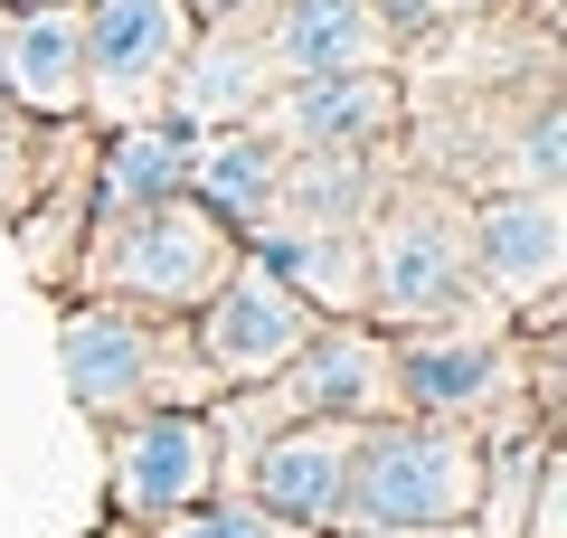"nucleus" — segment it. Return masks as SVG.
Listing matches in <instances>:
<instances>
[{
	"instance_id": "6e6552de",
	"label": "nucleus",
	"mask_w": 567,
	"mask_h": 538,
	"mask_svg": "<svg viewBox=\"0 0 567 538\" xmlns=\"http://www.w3.org/2000/svg\"><path fill=\"white\" fill-rule=\"evenodd\" d=\"M312 331H322V312H312L293 283L256 275L246 256H237V275H227L218 293L189 312V350H199L208 387H256V379H275V369L303 350Z\"/></svg>"
},
{
	"instance_id": "423d86ee",
	"label": "nucleus",
	"mask_w": 567,
	"mask_h": 538,
	"mask_svg": "<svg viewBox=\"0 0 567 538\" xmlns=\"http://www.w3.org/2000/svg\"><path fill=\"white\" fill-rule=\"evenodd\" d=\"M95 435H104V510L142 519V529L189 510V500H208L227 482L208 406H142V416H114Z\"/></svg>"
},
{
	"instance_id": "f8f14e48",
	"label": "nucleus",
	"mask_w": 567,
	"mask_h": 538,
	"mask_svg": "<svg viewBox=\"0 0 567 538\" xmlns=\"http://www.w3.org/2000/svg\"><path fill=\"white\" fill-rule=\"evenodd\" d=\"M275 58H265V29L256 20H208L199 39H189V58L171 66V123H189V133H218V123H256L265 104H275Z\"/></svg>"
},
{
	"instance_id": "5701e85b",
	"label": "nucleus",
	"mask_w": 567,
	"mask_h": 538,
	"mask_svg": "<svg viewBox=\"0 0 567 538\" xmlns=\"http://www.w3.org/2000/svg\"><path fill=\"white\" fill-rule=\"evenodd\" d=\"M331 538H473L464 519H445V529H331Z\"/></svg>"
},
{
	"instance_id": "b1692460",
	"label": "nucleus",
	"mask_w": 567,
	"mask_h": 538,
	"mask_svg": "<svg viewBox=\"0 0 567 538\" xmlns=\"http://www.w3.org/2000/svg\"><path fill=\"white\" fill-rule=\"evenodd\" d=\"M95 538H152V529H142V519H114V510H104V529Z\"/></svg>"
},
{
	"instance_id": "f03ea898",
	"label": "nucleus",
	"mask_w": 567,
	"mask_h": 538,
	"mask_svg": "<svg viewBox=\"0 0 567 538\" xmlns=\"http://www.w3.org/2000/svg\"><path fill=\"white\" fill-rule=\"evenodd\" d=\"M58 379H66V397H76L85 425L218 397L208 369H199V350H189V321L133 312V302H104V293H66L58 302Z\"/></svg>"
},
{
	"instance_id": "a211bd4d",
	"label": "nucleus",
	"mask_w": 567,
	"mask_h": 538,
	"mask_svg": "<svg viewBox=\"0 0 567 538\" xmlns=\"http://www.w3.org/2000/svg\"><path fill=\"white\" fill-rule=\"evenodd\" d=\"M85 218H95V189H85V161L76 170H58L39 189V199L10 218V246H20V265H29V283H39L48 302L76 283V246H85Z\"/></svg>"
},
{
	"instance_id": "4468645a",
	"label": "nucleus",
	"mask_w": 567,
	"mask_h": 538,
	"mask_svg": "<svg viewBox=\"0 0 567 538\" xmlns=\"http://www.w3.org/2000/svg\"><path fill=\"white\" fill-rule=\"evenodd\" d=\"M0 95L39 123H85V29L76 0L0 10Z\"/></svg>"
},
{
	"instance_id": "4be33fe9",
	"label": "nucleus",
	"mask_w": 567,
	"mask_h": 538,
	"mask_svg": "<svg viewBox=\"0 0 567 538\" xmlns=\"http://www.w3.org/2000/svg\"><path fill=\"white\" fill-rule=\"evenodd\" d=\"M181 10H189V20H256V10H265V0H181Z\"/></svg>"
},
{
	"instance_id": "9d476101",
	"label": "nucleus",
	"mask_w": 567,
	"mask_h": 538,
	"mask_svg": "<svg viewBox=\"0 0 567 538\" xmlns=\"http://www.w3.org/2000/svg\"><path fill=\"white\" fill-rule=\"evenodd\" d=\"M350 454H360V425L293 416V425H275V435L227 473V492H246L256 510H275L284 529L331 538V529H341V500H350Z\"/></svg>"
},
{
	"instance_id": "aec40b11",
	"label": "nucleus",
	"mask_w": 567,
	"mask_h": 538,
	"mask_svg": "<svg viewBox=\"0 0 567 538\" xmlns=\"http://www.w3.org/2000/svg\"><path fill=\"white\" fill-rule=\"evenodd\" d=\"M152 538H303V529H284L275 510H256L246 492H208V500H189V510H171V519H152Z\"/></svg>"
},
{
	"instance_id": "dca6fc26",
	"label": "nucleus",
	"mask_w": 567,
	"mask_h": 538,
	"mask_svg": "<svg viewBox=\"0 0 567 538\" xmlns=\"http://www.w3.org/2000/svg\"><path fill=\"white\" fill-rule=\"evenodd\" d=\"M275 179H284V142L265 123H218V133L189 142V199L218 208L227 227L275 218Z\"/></svg>"
},
{
	"instance_id": "412c9836",
	"label": "nucleus",
	"mask_w": 567,
	"mask_h": 538,
	"mask_svg": "<svg viewBox=\"0 0 567 538\" xmlns=\"http://www.w3.org/2000/svg\"><path fill=\"white\" fill-rule=\"evenodd\" d=\"M369 10H379V20H388V39H398L406 58H416V48H445L454 29H473L483 10H502V0H369Z\"/></svg>"
},
{
	"instance_id": "39448f33",
	"label": "nucleus",
	"mask_w": 567,
	"mask_h": 538,
	"mask_svg": "<svg viewBox=\"0 0 567 538\" xmlns=\"http://www.w3.org/2000/svg\"><path fill=\"white\" fill-rule=\"evenodd\" d=\"M567 199L558 189H473V293L520 331H558Z\"/></svg>"
},
{
	"instance_id": "ddd939ff",
	"label": "nucleus",
	"mask_w": 567,
	"mask_h": 538,
	"mask_svg": "<svg viewBox=\"0 0 567 538\" xmlns=\"http://www.w3.org/2000/svg\"><path fill=\"white\" fill-rule=\"evenodd\" d=\"M275 76H360V66H406L388 20L369 0H265L256 10Z\"/></svg>"
},
{
	"instance_id": "2eb2a0df",
	"label": "nucleus",
	"mask_w": 567,
	"mask_h": 538,
	"mask_svg": "<svg viewBox=\"0 0 567 538\" xmlns=\"http://www.w3.org/2000/svg\"><path fill=\"white\" fill-rule=\"evenodd\" d=\"M189 123L171 114H142V123H104L95 161H85V189L95 208H152V199H181L189 189Z\"/></svg>"
},
{
	"instance_id": "20e7f679",
	"label": "nucleus",
	"mask_w": 567,
	"mask_h": 538,
	"mask_svg": "<svg viewBox=\"0 0 567 538\" xmlns=\"http://www.w3.org/2000/svg\"><path fill=\"white\" fill-rule=\"evenodd\" d=\"M473 492H483V435L435 416H369L350 454L341 529H445V519H473Z\"/></svg>"
},
{
	"instance_id": "7ed1b4c3",
	"label": "nucleus",
	"mask_w": 567,
	"mask_h": 538,
	"mask_svg": "<svg viewBox=\"0 0 567 538\" xmlns=\"http://www.w3.org/2000/svg\"><path fill=\"white\" fill-rule=\"evenodd\" d=\"M369 246V321L406 331V321H445L473 312V189L454 179H388L379 208L360 218Z\"/></svg>"
},
{
	"instance_id": "9b49d317",
	"label": "nucleus",
	"mask_w": 567,
	"mask_h": 538,
	"mask_svg": "<svg viewBox=\"0 0 567 538\" xmlns=\"http://www.w3.org/2000/svg\"><path fill=\"white\" fill-rule=\"evenodd\" d=\"M275 397H284V416H341V425L398 416V359H388V331L379 321H322V331L275 369Z\"/></svg>"
},
{
	"instance_id": "f257e3e1",
	"label": "nucleus",
	"mask_w": 567,
	"mask_h": 538,
	"mask_svg": "<svg viewBox=\"0 0 567 538\" xmlns=\"http://www.w3.org/2000/svg\"><path fill=\"white\" fill-rule=\"evenodd\" d=\"M227 275H237V227L181 189V199H152V208H95L66 293H104V302H133V312L189 321Z\"/></svg>"
},
{
	"instance_id": "393cba45",
	"label": "nucleus",
	"mask_w": 567,
	"mask_h": 538,
	"mask_svg": "<svg viewBox=\"0 0 567 538\" xmlns=\"http://www.w3.org/2000/svg\"><path fill=\"white\" fill-rule=\"evenodd\" d=\"M0 10H39V0H0Z\"/></svg>"
},
{
	"instance_id": "6ab92c4d",
	"label": "nucleus",
	"mask_w": 567,
	"mask_h": 538,
	"mask_svg": "<svg viewBox=\"0 0 567 538\" xmlns=\"http://www.w3.org/2000/svg\"><path fill=\"white\" fill-rule=\"evenodd\" d=\"M76 161H95V123H39L0 95V227L20 218L58 170H76Z\"/></svg>"
},
{
	"instance_id": "1a4fd4ad",
	"label": "nucleus",
	"mask_w": 567,
	"mask_h": 538,
	"mask_svg": "<svg viewBox=\"0 0 567 538\" xmlns=\"http://www.w3.org/2000/svg\"><path fill=\"white\" fill-rule=\"evenodd\" d=\"M416 114V76L406 66H360V76H284L265 104V133L284 152H388Z\"/></svg>"
},
{
	"instance_id": "0eeeda50",
	"label": "nucleus",
	"mask_w": 567,
	"mask_h": 538,
	"mask_svg": "<svg viewBox=\"0 0 567 538\" xmlns=\"http://www.w3.org/2000/svg\"><path fill=\"white\" fill-rule=\"evenodd\" d=\"M85 29V123H142L171 104V66L189 58L199 20L181 0H76Z\"/></svg>"
},
{
	"instance_id": "f3484780",
	"label": "nucleus",
	"mask_w": 567,
	"mask_h": 538,
	"mask_svg": "<svg viewBox=\"0 0 567 538\" xmlns=\"http://www.w3.org/2000/svg\"><path fill=\"white\" fill-rule=\"evenodd\" d=\"M388 152H284V179H275V218L293 227H360L379 208Z\"/></svg>"
}]
</instances>
